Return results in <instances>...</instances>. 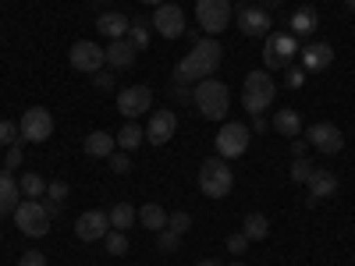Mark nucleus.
<instances>
[{
	"label": "nucleus",
	"instance_id": "1a4fd4ad",
	"mask_svg": "<svg viewBox=\"0 0 355 266\" xmlns=\"http://www.w3.org/2000/svg\"><path fill=\"white\" fill-rule=\"evenodd\" d=\"M18 135L25 142H46L53 135V114L46 107H28L18 121Z\"/></svg>",
	"mask_w": 355,
	"mask_h": 266
},
{
	"label": "nucleus",
	"instance_id": "72a5a7b5",
	"mask_svg": "<svg viewBox=\"0 0 355 266\" xmlns=\"http://www.w3.org/2000/svg\"><path fill=\"white\" fill-rule=\"evenodd\" d=\"M43 199H50V202H57V206H61V202L68 199V185H64V181H50Z\"/></svg>",
	"mask_w": 355,
	"mask_h": 266
},
{
	"label": "nucleus",
	"instance_id": "9b49d317",
	"mask_svg": "<svg viewBox=\"0 0 355 266\" xmlns=\"http://www.w3.org/2000/svg\"><path fill=\"white\" fill-rule=\"evenodd\" d=\"M306 142L313 145V150L327 153V157H334V153L345 150V135H341V128L331 125V121H316V125L306 132Z\"/></svg>",
	"mask_w": 355,
	"mask_h": 266
},
{
	"label": "nucleus",
	"instance_id": "4be33fe9",
	"mask_svg": "<svg viewBox=\"0 0 355 266\" xmlns=\"http://www.w3.org/2000/svg\"><path fill=\"white\" fill-rule=\"evenodd\" d=\"M274 128H277L281 135H288V139H299V135H302V117H299V110L281 107V110L274 114Z\"/></svg>",
	"mask_w": 355,
	"mask_h": 266
},
{
	"label": "nucleus",
	"instance_id": "4468645a",
	"mask_svg": "<svg viewBox=\"0 0 355 266\" xmlns=\"http://www.w3.org/2000/svg\"><path fill=\"white\" fill-rule=\"evenodd\" d=\"M150 103H153L150 85H128V89H121V96H117V107H121V114L128 121H135L139 114L150 110Z\"/></svg>",
	"mask_w": 355,
	"mask_h": 266
},
{
	"label": "nucleus",
	"instance_id": "aec40b11",
	"mask_svg": "<svg viewBox=\"0 0 355 266\" xmlns=\"http://www.w3.org/2000/svg\"><path fill=\"white\" fill-rule=\"evenodd\" d=\"M135 46L128 39H110V46H103V57H107V64L110 68H132L135 64Z\"/></svg>",
	"mask_w": 355,
	"mask_h": 266
},
{
	"label": "nucleus",
	"instance_id": "79ce46f5",
	"mask_svg": "<svg viewBox=\"0 0 355 266\" xmlns=\"http://www.w3.org/2000/svg\"><path fill=\"white\" fill-rule=\"evenodd\" d=\"M302 82H306V71H302V68H291V75H288V89H302Z\"/></svg>",
	"mask_w": 355,
	"mask_h": 266
},
{
	"label": "nucleus",
	"instance_id": "20e7f679",
	"mask_svg": "<svg viewBox=\"0 0 355 266\" xmlns=\"http://www.w3.org/2000/svg\"><path fill=\"white\" fill-rule=\"evenodd\" d=\"M199 188H202V195H210V199H224V195L234 188V174H231V167H227L220 157L206 160V163L199 167Z\"/></svg>",
	"mask_w": 355,
	"mask_h": 266
},
{
	"label": "nucleus",
	"instance_id": "c03bdc74",
	"mask_svg": "<svg viewBox=\"0 0 355 266\" xmlns=\"http://www.w3.org/2000/svg\"><path fill=\"white\" fill-rule=\"evenodd\" d=\"M174 96H178V100H192V93L185 89V82H174Z\"/></svg>",
	"mask_w": 355,
	"mask_h": 266
},
{
	"label": "nucleus",
	"instance_id": "a18cd8bd",
	"mask_svg": "<svg viewBox=\"0 0 355 266\" xmlns=\"http://www.w3.org/2000/svg\"><path fill=\"white\" fill-rule=\"evenodd\" d=\"M252 132H266V117L263 114H252Z\"/></svg>",
	"mask_w": 355,
	"mask_h": 266
},
{
	"label": "nucleus",
	"instance_id": "58836bf2",
	"mask_svg": "<svg viewBox=\"0 0 355 266\" xmlns=\"http://www.w3.org/2000/svg\"><path fill=\"white\" fill-rule=\"evenodd\" d=\"M18 266H46V256H43V252H36V249H28V252L18 259Z\"/></svg>",
	"mask_w": 355,
	"mask_h": 266
},
{
	"label": "nucleus",
	"instance_id": "bb28decb",
	"mask_svg": "<svg viewBox=\"0 0 355 266\" xmlns=\"http://www.w3.org/2000/svg\"><path fill=\"white\" fill-rule=\"evenodd\" d=\"M242 234H245L249 242H263L266 234H270V224H266L263 213H249V217L242 220Z\"/></svg>",
	"mask_w": 355,
	"mask_h": 266
},
{
	"label": "nucleus",
	"instance_id": "5701e85b",
	"mask_svg": "<svg viewBox=\"0 0 355 266\" xmlns=\"http://www.w3.org/2000/svg\"><path fill=\"white\" fill-rule=\"evenodd\" d=\"M316 8H309V4H302V8H295V15H291V36H313L316 33Z\"/></svg>",
	"mask_w": 355,
	"mask_h": 266
},
{
	"label": "nucleus",
	"instance_id": "8fccbe9b",
	"mask_svg": "<svg viewBox=\"0 0 355 266\" xmlns=\"http://www.w3.org/2000/svg\"><path fill=\"white\" fill-rule=\"evenodd\" d=\"M345 8H348V11H355V0H345Z\"/></svg>",
	"mask_w": 355,
	"mask_h": 266
},
{
	"label": "nucleus",
	"instance_id": "6e6552de",
	"mask_svg": "<svg viewBox=\"0 0 355 266\" xmlns=\"http://www.w3.org/2000/svg\"><path fill=\"white\" fill-rule=\"evenodd\" d=\"M196 21L202 33L220 36L224 28L231 25V0H199L196 4Z\"/></svg>",
	"mask_w": 355,
	"mask_h": 266
},
{
	"label": "nucleus",
	"instance_id": "393cba45",
	"mask_svg": "<svg viewBox=\"0 0 355 266\" xmlns=\"http://www.w3.org/2000/svg\"><path fill=\"white\" fill-rule=\"evenodd\" d=\"M107 217H110V227L114 231H128L132 224H139V210H135L132 202H117Z\"/></svg>",
	"mask_w": 355,
	"mask_h": 266
},
{
	"label": "nucleus",
	"instance_id": "3c124183",
	"mask_svg": "<svg viewBox=\"0 0 355 266\" xmlns=\"http://www.w3.org/2000/svg\"><path fill=\"white\" fill-rule=\"evenodd\" d=\"M231 266H245V263H231Z\"/></svg>",
	"mask_w": 355,
	"mask_h": 266
},
{
	"label": "nucleus",
	"instance_id": "2f4dec72",
	"mask_svg": "<svg viewBox=\"0 0 355 266\" xmlns=\"http://www.w3.org/2000/svg\"><path fill=\"white\" fill-rule=\"evenodd\" d=\"M313 170H316V167H313L306 157H299V160L291 163V181H295V185H306L309 177H313Z\"/></svg>",
	"mask_w": 355,
	"mask_h": 266
},
{
	"label": "nucleus",
	"instance_id": "37998d69",
	"mask_svg": "<svg viewBox=\"0 0 355 266\" xmlns=\"http://www.w3.org/2000/svg\"><path fill=\"white\" fill-rule=\"evenodd\" d=\"M306 150H309L306 139H291V153H295V157H306Z\"/></svg>",
	"mask_w": 355,
	"mask_h": 266
},
{
	"label": "nucleus",
	"instance_id": "6ab92c4d",
	"mask_svg": "<svg viewBox=\"0 0 355 266\" xmlns=\"http://www.w3.org/2000/svg\"><path fill=\"white\" fill-rule=\"evenodd\" d=\"M128 25H132V18L121 15V11H103L96 18V28H100L107 39H125L128 36Z\"/></svg>",
	"mask_w": 355,
	"mask_h": 266
},
{
	"label": "nucleus",
	"instance_id": "7c9ffc66",
	"mask_svg": "<svg viewBox=\"0 0 355 266\" xmlns=\"http://www.w3.org/2000/svg\"><path fill=\"white\" fill-rule=\"evenodd\" d=\"M125 39H128L135 50H146V43H150V28H146L142 21H135V18H132V25H128V36H125Z\"/></svg>",
	"mask_w": 355,
	"mask_h": 266
},
{
	"label": "nucleus",
	"instance_id": "473e14b6",
	"mask_svg": "<svg viewBox=\"0 0 355 266\" xmlns=\"http://www.w3.org/2000/svg\"><path fill=\"white\" fill-rule=\"evenodd\" d=\"M178 238H182L178 231L164 227V231H157V249H160V252H174V249H178Z\"/></svg>",
	"mask_w": 355,
	"mask_h": 266
},
{
	"label": "nucleus",
	"instance_id": "c756f323",
	"mask_svg": "<svg viewBox=\"0 0 355 266\" xmlns=\"http://www.w3.org/2000/svg\"><path fill=\"white\" fill-rule=\"evenodd\" d=\"M103 245H107V252L110 256H125L128 252V238H125V231H107V238H103Z\"/></svg>",
	"mask_w": 355,
	"mask_h": 266
},
{
	"label": "nucleus",
	"instance_id": "dca6fc26",
	"mask_svg": "<svg viewBox=\"0 0 355 266\" xmlns=\"http://www.w3.org/2000/svg\"><path fill=\"white\" fill-rule=\"evenodd\" d=\"M178 132V117L174 110H157L150 117V128H146V139H150V145H167Z\"/></svg>",
	"mask_w": 355,
	"mask_h": 266
},
{
	"label": "nucleus",
	"instance_id": "7ed1b4c3",
	"mask_svg": "<svg viewBox=\"0 0 355 266\" xmlns=\"http://www.w3.org/2000/svg\"><path fill=\"white\" fill-rule=\"evenodd\" d=\"M274 96H277V85H274V78L266 75L263 68L245 75V85H242V107H245L249 114H263L266 107L274 103Z\"/></svg>",
	"mask_w": 355,
	"mask_h": 266
},
{
	"label": "nucleus",
	"instance_id": "9d476101",
	"mask_svg": "<svg viewBox=\"0 0 355 266\" xmlns=\"http://www.w3.org/2000/svg\"><path fill=\"white\" fill-rule=\"evenodd\" d=\"M68 61H71V68L82 71V75H96V71H103L107 57H103V46L89 43V39H78V43L68 50Z\"/></svg>",
	"mask_w": 355,
	"mask_h": 266
},
{
	"label": "nucleus",
	"instance_id": "ea45409f",
	"mask_svg": "<svg viewBox=\"0 0 355 266\" xmlns=\"http://www.w3.org/2000/svg\"><path fill=\"white\" fill-rule=\"evenodd\" d=\"M93 85L100 89V93H110V89H114V75L110 71H96L93 75Z\"/></svg>",
	"mask_w": 355,
	"mask_h": 266
},
{
	"label": "nucleus",
	"instance_id": "09e8293b",
	"mask_svg": "<svg viewBox=\"0 0 355 266\" xmlns=\"http://www.w3.org/2000/svg\"><path fill=\"white\" fill-rule=\"evenodd\" d=\"M139 4H153V8H160V4H167V0H139Z\"/></svg>",
	"mask_w": 355,
	"mask_h": 266
},
{
	"label": "nucleus",
	"instance_id": "0eeeda50",
	"mask_svg": "<svg viewBox=\"0 0 355 266\" xmlns=\"http://www.w3.org/2000/svg\"><path fill=\"white\" fill-rule=\"evenodd\" d=\"M249 139H252V128H249V125H242V121L224 125V128L217 132V139H214L220 160H239V157L249 150Z\"/></svg>",
	"mask_w": 355,
	"mask_h": 266
},
{
	"label": "nucleus",
	"instance_id": "423d86ee",
	"mask_svg": "<svg viewBox=\"0 0 355 266\" xmlns=\"http://www.w3.org/2000/svg\"><path fill=\"white\" fill-rule=\"evenodd\" d=\"M295 53H299V43H295L291 33H270L263 43V64H266V71L288 68Z\"/></svg>",
	"mask_w": 355,
	"mask_h": 266
},
{
	"label": "nucleus",
	"instance_id": "f03ea898",
	"mask_svg": "<svg viewBox=\"0 0 355 266\" xmlns=\"http://www.w3.org/2000/svg\"><path fill=\"white\" fill-rule=\"evenodd\" d=\"M192 103L206 121H220V117L227 114V107H231V89L217 78H202L192 89Z\"/></svg>",
	"mask_w": 355,
	"mask_h": 266
},
{
	"label": "nucleus",
	"instance_id": "412c9836",
	"mask_svg": "<svg viewBox=\"0 0 355 266\" xmlns=\"http://www.w3.org/2000/svg\"><path fill=\"white\" fill-rule=\"evenodd\" d=\"M309 192H313V199H327V195H334L338 192V174L334 170H327V167H316L313 170V177H309Z\"/></svg>",
	"mask_w": 355,
	"mask_h": 266
},
{
	"label": "nucleus",
	"instance_id": "cd10ccee",
	"mask_svg": "<svg viewBox=\"0 0 355 266\" xmlns=\"http://www.w3.org/2000/svg\"><path fill=\"white\" fill-rule=\"evenodd\" d=\"M18 188H21V195L25 199H43L46 195V181L36 174V170H28V174H21L18 177Z\"/></svg>",
	"mask_w": 355,
	"mask_h": 266
},
{
	"label": "nucleus",
	"instance_id": "e433bc0d",
	"mask_svg": "<svg viewBox=\"0 0 355 266\" xmlns=\"http://www.w3.org/2000/svg\"><path fill=\"white\" fill-rule=\"evenodd\" d=\"M107 160H110V170H114V174H128V170H132V160H128L125 153H110Z\"/></svg>",
	"mask_w": 355,
	"mask_h": 266
},
{
	"label": "nucleus",
	"instance_id": "ddd939ff",
	"mask_svg": "<svg viewBox=\"0 0 355 266\" xmlns=\"http://www.w3.org/2000/svg\"><path fill=\"white\" fill-rule=\"evenodd\" d=\"M153 28H157L164 39L185 36V11L178 8V4H160V8L153 11Z\"/></svg>",
	"mask_w": 355,
	"mask_h": 266
},
{
	"label": "nucleus",
	"instance_id": "a19ab883",
	"mask_svg": "<svg viewBox=\"0 0 355 266\" xmlns=\"http://www.w3.org/2000/svg\"><path fill=\"white\" fill-rule=\"evenodd\" d=\"M4 163H8L4 170H11V167H18V163H21V145H18V142H15V145H8V160H4Z\"/></svg>",
	"mask_w": 355,
	"mask_h": 266
},
{
	"label": "nucleus",
	"instance_id": "de8ad7c7",
	"mask_svg": "<svg viewBox=\"0 0 355 266\" xmlns=\"http://www.w3.org/2000/svg\"><path fill=\"white\" fill-rule=\"evenodd\" d=\"M196 266H220V263H217V259H199Z\"/></svg>",
	"mask_w": 355,
	"mask_h": 266
},
{
	"label": "nucleus",
	"instance_id": "a878e982",
	"mask_svg": "<svg viewBox=\"0 0 355 266\" xmlns=\"http://www.w3.org/2000/svg\"><path fill=\"white\" fill-rule=\"evenodd\" d=\"M139 224L146 227V231H164L167 227V213H164V206H157V202H146L142 210H139Z\"/></svg>",
	"mask_w": 355,
	"mask_h": 266
},
{
	"label": "nucleus",
	"instance_id": "a211bd4d",
	"mask_svg": "<svg viewBox=\"0 0 355 266\" xmlns=\"http://www.w3.org/2000/svg\"><path fill=\"white\" fill-rule=\"evenodd\" d=\"M18 202H21V188L18 181L11 177V170H0V220H4L8 213L18 210Z\"/></svg>",
	"mask_w": 355,
	"mask_h": 266
},
{
	"label": "nucleus",
	"instance_id": "49530a36",
	"mask_svg": "<svg viewBox=\"0 0 355 266\" xmlns=\"http://www.w3.org/2000/svg\"><path fill=\"white\" fill-rule=\"evenodd\" d=\"M284 0H263V11H274V8H281Z\"/></svg>",
	"mask_w": 355,
	"mask_h": 266
},
{
	"label": "nucleus",
	"instance_id": "f3484780",
	"mask_svg": "<svg viewBox=\"0 0 355 266\" xmlns=\"http://www.w3.org/2000/svg\"><path fill=\"white\" fill-rule=\"evenodd\" d=\"M299 57H302V64L309 71H323V68L334 64V46L331 43H309V46L299 50Z\"/></svg>",
	"mask_w": 355,
	"mask_h": 266
},
{
	"label": "nucleus",
	"instance_id": "c85d7f7f",
	"mask_svg": "<svg viewBox=\"0 0 355 266\" xmlns=\"http://www.w3.org/2000/svg\"><path fill=\"white\" fill-rule=\"evenodd\" d=\"M114 139H117V145H121V150H139V145L146 142V128H139L135 121H128Z\"/></svg>",
	"mask_w": 355,
	"mask_h": 266
},
{
	"label": "nucleus",
	"instance_id": "c9c22d12",
	"mask_svg": "<svg viewBox=\"0 0 355 266\" xmlns=\"http://www.w3.org/2000/svg\"><path fill=\"white\" fill-rule=\"evenodd\" d=\"M245 249H249V238H245L242 231H239V234H227V252H231V256H242Z\"/></svg>",
	"mask_w": 355,
	"mask_h": 266
},
{
	"label": "nucleus",
	"instance_id": "f704fd0d",
	"mask_svg": "<svg viewBox=\"0 0 355 266\" xmlns=\"http://www.w3.org/2000/svg\"><path fill=\"white\" fill-rule=\"evenodd\" d=\"M21 135H18V125L15 121H0V145H15Z\"/></svg>",
	"mask_w": 355,
	"mask_h": 266
},
{
	"label": "nucleus",
	"instance_id": "4c0bfd02",
	"mask_svg": "<svg viewBox=\"0 0 355 266\" xmlns=\"http://www.w3.org/2000/svg\"><path fill=\"white\" fill-rule=\"evenodd\" d=\"M167 227L178 231V234H185V231L192 227V217H189V213H174V217H167Z\"/></svg>",
	"mask_w": 355,
	"mask_h": 266
},
{
	"label": "nucleus",
	"instance_id": "f8f14e48",
	"mask_svg": "<svg viewBox=\"0 0 355 266\" xmlns=\"http://www.w3.org/2000/svg\"><path fill=\"white\" fill-rule=\"evenodd\" d=\"M234 18L245 36H270V11H263V4H239Z\"/></svg>",
	"mask_w": 355,
	"mask_h": 266
},
{
	"label": "nucleus",
	"instance_id": "2eb2a0df",
	"mask_svg": "<svg viewBox=\"0 0 355 266\" xmlns=\"http://www.w3.org/2000/svg\"><path fill=\"white\" fill-rule=\"evenodd\" d=\"M107 231H110V217L103 210H89V213H82L75 220V234L82 242H103Z\"/></svg>",
	"mask_w": 355,
	"mask_h": 266
},
{
	"label": "nucleus",
	"instance_id": "f257e3e1",
	"mask_svg": "<svg viewBox=\"0 0 355 266\" xmlns=\"http://www.w3.org/2000/svg\"><path fill=\"white\" fill-rule=\"evenodd\" d=\"M224 61V46L217 39H199L182 61L174 68V78L178 82H202V78H214V71L220 68Z\"/></svg>",
	"mask_w": 355,
	"mask_h": 266
},
{
	"label": "nucleus",
	"instance_id": "b1692460",
	"mask_svg": "<svg viewBox=\"0 0 355 266\" xmlns=\"http://www.w3.org/2000/svg\"><path fill=\"white\" fill-rule=\"evenodd\" d=\"M114 145H117V139H114L110 132H93V135H85V153H89V157H110Z\"/></svg>",
	"mask_w": 355,
	"mask_h": 266
},
{
	"label": "nucleus",
	"instance_id": "39448f33",
	"mask_svg": "<svg viewBox=\"0 0 355 266\" xmlns=\"http://www.w3.org/2000/svg\"><path fill=\"white\" fill-rule=\"evenodd\" d=\"M11 217H15L18 231L28 234V238H43V234L50 231V213H46L43 199H21Z\"/></svg>",
	"mask_w": 355,
	"mask_h": 266
}]
</instances>
